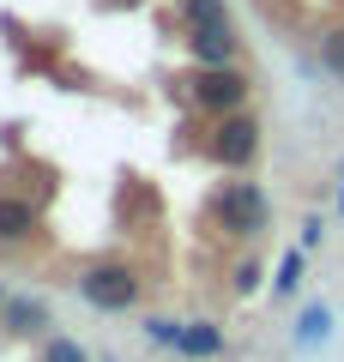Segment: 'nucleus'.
Listing matches in <instances>:
<instances>
[{
  "mask_svg": "<svg viewBox=\"0 0 344 362\" xmlns=\"http://www.w3.org/2000/svg\"><path fill=\"white\" fill-rule=\"evenodd\" d=\"M212 218L224 235H260L272 223V199H266L260 181H224L217 199H212Z\"/></svg>",
  "mask_w": 344,
  "mask_h": 362,
  "instance_id": "1",
  "label": "nucleus"
},
{
  "mask_svg": "<svg viewBox=\"0 0 344 362\" xmlns=\"http://www.w3.org/2000/svg\"><path fill=\"white\" fill-rule=\"evenodd\" d=\"M188 97L193 109H205V115H242L248 109V73L242 66H200V73L188 78Z\"/></svg>",
  "mask_w": 344,
  "mask_h": 362,
  "instance_id": "2",
  "label": "nucleus"
},
{
  "mask_svg": "<svg viewBox=\"0 0 344 362\" xmlns=\"http://www.w3.org/2000/svg\"><path fill=\"white\" fill-rule=\"evenodd\" d=\"M79 290H85V302L103 308V314H127L133 302H139V278H133V266H91L85 278H79Z\"/></svg>",
  "mask_w": 344,
  "mask_h": 362,
  "instance_id": "3",
  "label": "nucleus"
},
{
  "mask_svg": "<svg viewBox=\"0 0 344 362\" xmlns=\"http://www.w3.org/2000/svg\"><path fill=\"white\" fill-rule=\"evenodd\" d=\"M205 151H212L224 169H248L260 157V121L254 115H224L212 127V139H205Z\"/></svg>",
  "mask_w": 344,
  "mask_h": 362,
  "instance_id": "4",
  "label": "nucleus"
},
{
  "mask_svg": "<svg viewBox=\"0 0 344 362\" xmlns=\"http://www.w3.org/2000/svg\"><path fill=\"white\" fill-rule=\"evenodd\" d=\"M188 54L200 66H236V25L217 30H188Z\"/></svg>",
  "mask_w": 344,
  "mask_h": 362,
  "instance_id": "5",
  "label": "nucleus"
},
{
  "mask_svg": "<svg viewBox=\"0 0 344 362\" xmlns=\"http://www.w3.org/2000/svg\"><path fill=\"white\" fill-rule=\"evenodd\" d=\"M37 235V206L30 199H0V242H30Z\"/></svg>",
  "mask_w": 344,
  "mask_h": 362,
  "instance_id": "6",
  "label": "nucleus"
},
{
  "mask_svg": "<svg viewBox=\"0 0 344 362\" xmlns=\"http://www.w3.org/2000/svg\"><path fill=\"white\" fill-rule=\"evenodd\" d=\"M181 356H224V332H217L212 320L181 326Z\"/></svg>",
  "mask_w": 344,
  "mask_h": 362,
  "instance_id": "7",
  "label": "nucleus"
},
{
  "mask_svg": "<svg viewBox=\"0 0 344 362\" xmlns=\"http://www.w3.org/2000/svg\"><path fill=\"white\" fill-rule=\"evenodd\" d=\"M181 25L188 30H217V25H229V6L224 0H181Z\"/></svg>",
  "mask_w": 344,
  "mask_h": 362,
  "instance_id": "8",
  "label": "nucleus"
},
{
  "mask_svg": "<svg viewBox=\"0 0 344 362\" xmlns=\"http://www.w3.org/2000/svg\"><path fill=\"white\" fill-rule=\"evenodd\" d=\"M0 314H6V326H13V332H42V326H49V308H42V302H30V296H13Z\"/></svg>",
  "mask_w": 344,
  "mask_h": 362,
  "instance_id": "9",
  "label": "nucleus"
},
{
  "mask_svg": "<svg viewBox=\"0 0 344 362\" xmlns=\"http://www.w3.org/2000/svg\"><path fill=\"white\" fill-rule=\"evenodd\" d=\"M326 338H332V314L326 308H302V320H296V344L314 350V344H326Z\"/></svg>",
  "mask_w": 344,
  "mask_h": 362,
  "instance_id": "10",
  "label": "nucleus"
},
{
  "mask_svg": "<svg viewBox=\"0 0 344 362\" xmlns=\"http://www.w3.org/2000/svg\"><path fill=\"white\" fill-rule=\"evenodd\" d=\"M302 272H308V254H302V247H290V254L278 259V278H272V290H278V296H290V290L302 284Z\"/></svg>",
  "mask_w": 344,
  "mask_h": 362,
  "instance_id": "11",
  "label": "nucleus"
},
{
  "mask_svg": "<svg viewBox=\"0 0 344 362\" xmlns=\"http://www.w3.org/2000/svg\"><path fill=\"white\" fill-rule=\"evenodd\" d=\"M320 61H326V73H338V78H344V25L320 37Z\"/></svg>",
  "mask_w": 344,
  "mask_h": 362,
  "instance_id": "12",
  "label": "nucleus"
},
{
  "mask_svg": "<svg viewBox=\"0 0 344 362\" xmlns=\"http://www.w3.org/2000/svg\"><path fill=\"white\" fill-rule=\"evenodd\" d=\"M42 362H91V356H85V344H79V338H49Z\"/></svg>",
  "mask_w": 344,
  "mask_h": 362,
  "instance_id": "13",
  "label": "nucleus"
},
{
  "mask_svg": "<svg viewBox=\"0 0 344 362\" xmlns=\"http://www.w3.org/2000/svg\"><path fill=\"white\" fill-rule=\"evenodd\" d=\"M254 290H260V266L242 259V266H236V296H254Z\"/></svg>",
  "mask_w": 344,
  "mask_h": 362,
  "instance_id": "14",
  "label": "nucleus"
},
{
  "mask_svg": "<svg viewBox=\"0 0 344 362\" xmlns=\"http://www.w3.org/2000/svg\"><path fill=\"white\" fill-rule=\"evenodd\" d=\"M145 332H151L157 344H176V350H181V326H176V320H145Z\"/></svg>",
  "mask_w": 344,
  "mask_h": 362,
  "instance_id": "15",
  "label": "nucleus"
},
{
  "mask_svg": "<svg viewBox=\"0 0 344 362\" xmlns=\"http://www.w3.org/2000/svg\"><path fill=\"white\" fill-rule=\"evenodd\" d=\"M320 235H326V223L308 218V223H302V254H308V247H320Z\"/></svg>",
  "mask_w": 344,
  "mask_h": 362,
  "instance_id": "16",
  "label": "nucleus"
},
{
  "mask_svg": "<svg viewBox=\"0 0 344 362\" xmlns=\"http://www.w3.org/2000/svg\"><path fill=\"white\" fill-rule=\"evenodd\" d=\"M0 308H6V296H0Z\"/></svg>",
  "mask_w": 344,
  "mask_h": 362,
  "instance_id": "17",
  "label": "nucleus"
}]
</instances>
